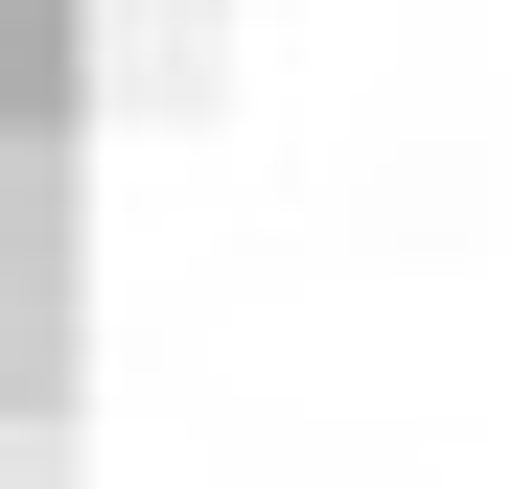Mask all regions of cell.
<instances>
[{
  "mask_svg": "<svg viewBox=\"0 0 512 489\" xmlns=\"http://www.w3.org/2000/svg\"><path fill=\"white\" fill-rule=\"evenodd\" d=\"M94 350V280H70V233H0V396H70Z\"/></svg>",
  "mask_w": 512,
  "mask_h": 489,
  "instance_id": "obj_1",
  "label": "cell"
},
{
  "mask_svg": "<svg viewBox=\"0 0 512 489\" xmlns=\"http://www.w3.org/2000/svg\"><path fill=\"white\" fill-rule=\"evenodd\" d=\"M0 489H94L70 466V396H0Z\"/></svg>",
  "mask_w": 512,
  "mask_h": 489,
  "instance_id": "obj_3",
  "label": "cell"
},
{
  "mask_svg": "<svg viewBox=\"0 0 512 489\" xmlns=\"http://www.w3.org/2000/svg\"><path fill=\"white\" fill-rule=\"evenodd\" d=\"M94 117V0H0V140H70Z\"/></svg>",
  "mask_w": 512,
  "mask_h": 489,
  "instance_id": "obj_2",
  "label": "cell"
}]
</instances>
